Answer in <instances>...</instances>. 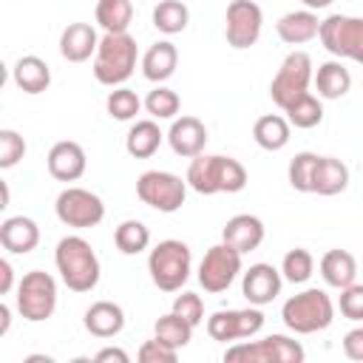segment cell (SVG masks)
<instances>
[{
	"label": "cell",
	"mask_w": 363,
	"mask_h": 363,
	"mask_svg": "<svg viewBox=\"0 0 363 363\" xmlns=\"http://www.w3.org/2000/svg\"><path fill=\"white\" fill-rule=\"evenodd\" d=\"M187 187L201 193V196H216V193H241L247 187V167L221 153H199L190 159L187 167Z\"/></svg>",
	"instance_id": "obj_1"
},
{
	"label": "cell",
	"mask_w": 363,
	"mask_h": 363,
	"mask_svg": "<svg viewBox=\"0 0 363 363\" xmlns=\"http://www.w3.org/2000/svg\"><path fill=\"white\" fill-rule=\"evenodd\" d=\"M54 264H57L60 281L71 292H91L99 284V275H102L99 255L82 235L60 238L57 250H54Z\"/></svg>",
	"instance_id": "obj_2"
},
{
	"label": "cell",
	"mask_w": 363,
	"mask_h": 363,
	"mask_svg": "<svg viewBox=\"0 0 363 363\" xmlns=\"http://www.w3.org/2000/svg\"><path fill=\"white\" fill-rule=\"evenodd\" d=\"M136 62H139V48L128 31L125 34H102L91 71L99 85L119 88L133 77Z\"/></svg>",
	"instance_id": "obj_3"
},
{
	"label": "cell",
	"mask_w": 363,
	"mask_h": 363,
	"mask_svg": "<svg viewBox=\"0 0 363 363\" xmlns=\"http://www.w3.org/2000/svg\"><path fill=\"white\" fill-rule=\"evenodd\" d=\"M281 320L295 335H315V332H323V329L332 326L335 303H332V298L323 289L309 286V289L295 292L292 298L284 301Z\"/></svg>",
	"instance_id": "obj_4"
},
{
	"label": "cell",
	"mask_w": 363,
	"mask_h": 363,
	"mask_svg": "<svg viewBox=\"0 0 363 363\" xmlns=\"http://www.w3.org/2000/svg\"><path fill=\"white\" fill-rule=\"evenodd\" d=\"M193 269V252L184 241L179 238H164L159 241L150 255H147V272L156 289L162 292H179Z\"/></svg>",
	"instance_id": "obj_5"
},
{
	"label": "cell",
	"mask_w": 363,
	"mask_h": 363,
	"mask_svg": "<svg viewBox=\"0 0 363 363\" xmlns=\"http://www.w3.org/2000/svg\"><path fill=\"white\" fill-rule=\"evenodd\" d=\"M306 352L286 335H267L261 340H241L224 352L227 363H303Z\"/></svg>",
	"instance_id": "obj_6"
},
{
	"label": "cell",
	"mask_w": 363,
	"mask_h": 363,
	"mask_svg": "<svg viewBox=\"0 0 363 363\" xmlns=\"http://www.w3.org/2000/svg\"><path fill=\"white\" fill-rule=\"evenodd\" d=\"M17 312L28 323H43L57 309V281L43 269H31L17 284Z\"/></svg>",
	"instance_id": "obj_7"
},
{
	"label": "cell",
	"mask_w": 363,
	"mask_h": 363,
	"mask_svg": "<svg viewBox=\"0 0 363 363\" xmlns=\"http://www.w3.org/2000/svg\"><path fill=\"white\" fill-rule=\"evenodd\" d=\"M318 37L335 60H352L363 65V17L329 14L326 20H320Z\"/></svg>",
	"instance_id": "obj_8"
},
{
	"label": "cell",
	"mask_w": 363,
	"mask_h": 363,
	"mask_svg": "<svg viewBox=\"0 0 363 363\" xmlns=\"http://www.w3.org/2000/svg\"><path fill=\"white\" fill-rule=\"evenodd\" d=\"M312 57L306 51H289L284 57V62L278 65L272 82H269V96L272 102L284 111L286 105H292L298 96L309 94V85H312Z\"/></svg>",
	"instance_id": "obj_9"
},
{
	"label": "cell",
	"mask_w": 363,
	"mask_h": 363,
	"mask_svg": "<svg viewBox=\"0 0 363 363\" xmlns=\"http://www.w3.org/2000/svg\"><path fill=\"white\" fill-rule=\"evenodd\" d=\"M136 196L159 213H176L187 199V179L182 182V176L170 170H145L136 179Z\"/></svg>",
	"instance_id": "obj_10"
},
{
	"label": "cell",
	"mask_w": 363,
	"mask_h": 363,
	"mask_svg": "<svg viewBox=\"0 0 363 363\" xmlns=\"http://www.w3.org/2000/svg\"><path fill=\"white\" fill-rule=\"evenodd\" d=\"M54 213L65 227L88 230L105 218V201L85 187H65L54 199Z\"/></svg>",
	"instance_id": "obj_11"
},
{
	"label": "cell",
	"mask_w": 363,
	"mask_h": 363,
	"mask_svg": "<svg viewBox=\"0 0 363 363\" xmlns=\"http://www.w3.org/2000/svg\"><path fill=\"white\" fill-rule=\"evenodd\" d=\"M241 252L233 250L230 244H213L204 258L199 261V284L204 292H227L233 286V281L241 275Z\"/></svg>",
	"instance_id": "obj_12"
},
{
	"label": "cell",
	"mask_w": 363,
	"mask_h": 363,
	"mask_svg": "<svg viewBox=\"0 0 363 363\" xmlns=\"http://www.w3.org/2000/svg\"><path fill=\"white\" fill-rule=\"evenodd\" d=\"M264 28V11L255 0H230L224 14V37L235 51L252 48Z\"/></svg>",
	"instance_id": "obj_13"
},
{
	"label": "cell",
	"mask_w": 363,
	"mask_h": 363,
	"mask_svg": "<svg viewBox=\"0 0 363 363\" xmlns=\"http://www.w3.org/2000/svg\"><path fill=\"white\" fill-rule=\"evenodd\" d=\"M261 329H264V312L261 306L252 303L247 309H218L207 318V335L218 343L255 337Z\"/></svg>",
	"instance_id": "obj_14"
},
{
	"label": "cell",
	"mask_w": 363,
	"mask_h": 363,
	"mask_svg": "<svg viewBox=\"0 0 363 363\" xmlns=\"http://www.w3.org/2000/svg\"><path fill=\"white\" fill-rule=\"evenodd\" d=\"M284 286V275L281 269H275L272 264H250V269L241 272V295L252 303V306H267L281 295Z\"/></svg>",
	"instance_id": "obj_15"
},
{
	"label": "cell",
	"mask_w": 363,
	"mask_h": 363,
	"mask_svg": "<svg viewBox=\"0 0 363 363\" xmlns=\"http://www.w3.org/2000/svg\"><path fill=\"white\" fill-rule=\"evenodd\" d=\"M45 167H48V173L57 182H77V179L85 176L88 156H85V150H82L79 142L62 139V142L51 145V150L45 156Z\"/></svg>",
	"instance_id": "obj_16"
},
{
	"label": "cell",
	"mask_w": 363,
	"mask_h": 363,
	"mask_svg": "<svg viewBox=\"0 0 363 363\" xmlns=\"http://www.w3.org/2000/svg\"><path fill=\"white\" fill-rule=\"evenodd\" d=\"M170 150L182 159H193L199 153H204V145H207V128L199 116H176L170 130L164 133Z\"/></svg>",
	"instance_id": "obj_17"
},
{
	"label": "cell",
	"mask_w": 363,
	"mask_h": 363,
	"mask_svg": "<svg viewBox=\"0 0 363 363\" xmlns=\"http://www.w3.org/2000/svg\"><path fill=\"white\" fill-rule=\"evenodd\" d=\"M264 235H267V227L252 213H238V216L227 218V224L221 230V241L230 244L233 250H238L241 255L258 250L264 244Z\"/></svg>",
	"instance_id": "obj_18"
},
{
	"label": "cell",
	"mask_w": 363,
	"mask_h": 363,
	"mask_svg": "<svg viewBox=\"0 0 363 363\" xmlns=\"http://www.w3.org/2000/svg\"><path fill=\"white\" fill-rule=\"evenodd\" d=\"M99 34L91 23H68L60 34V54L68 62H85L96 54Z\"/></svg>",
	"instance_id": "obj_19"
},
{
	"label": "cell",
	"mask_w": 363,
	"mask_h": 363,
	"mask_svg": "<svg viewBox=\"0 0 363 363\" xmlns=\"http://www.w3.org/2000/svg\"><path fill=\"white\" fill-rule=\"evenodd\" d=\"M82 326H85L88 335H94L99 340L116 337L125 329V309L119 303H113V301H94L85 309Z\"/></svg>",
	"instance_id": "obj_20"
},
{
	"label": "cell",
	"mask_w": 363,
	"mask_h": 363,
	"mask_svg": "<svg viewBox=\"0 0 363 363\" xmlns=\"http://www.w3.org/2000/svg\"><path fill=\"white\" fill-rule=\"evenodd\" d=\"M0 244L11 255H28L40 244V227L28 216H9L0 224Z\"/></svg>",
	"instance_id": "obj_21"
},
{
	"label": "cell",
	"mask_w": 363,
	"mask_h": 363,
	"mask_svg": "<svg viewBox=\"0 0 363 363\" xmlns=\"http://www.w3.org/2000/svg\"><path fill=\"white\" fill-rule=\"evenodd\" d=\"M139 65H142V77H145L147 82L162 85V82H167V79L176 74V68H179V48H176L170 40H159V43H153V45L142 54Z\"/></svg>",
	"instance_id": "obj_22"
},
{
	"label": "cell",
	"mask_w": 363,
	"mask_h": 363,
	"mask_svg": "<svg viewBox=\"0 0 363 363\" xmlns=\"http://www.w3.org/2000/svg\"><path fill=\"white\" fill-rule=\"evenodd\" d=\"M275 31L281 37V43L286 45H303L309 40L318 37L320 31V20L312 9H298V11H286L278 23H275Z\"/></svg>",
	"instance_id": "obj_23"
},
{
	"label": "cell",
	"mask_w": 363,
	"mask_h": 363,
	"mask_svg": "<svg viewBox=\"0 0 363 363\" xmlns=\"http://www.w3.org/2000/svg\"><path fill=\"white\" fill-rule=\"evenodd\" d=\"M11 79H14V85H17L23 94L37 96V94L48 91V85H51V68H48V62H45L43 57L26 54V57H20V60L11 65Z\"/></svg>",
	"instance_id": "obj_24"
},
{
	"label": "cell",
	"mask_w": 363,
	"mask_h": 363,
	"mask_svg": "<svg viewBox=\"0 0 363 363\" xmlns=\"http://www.w3.org/2000/svg\"><path fill=\"white\" fill-rule=\"evenodd\" d=\"M349 187V167L335 156H318L312 173V193L318 196H337Z\"/></svg>",
	"instance_id": "obj_25"
},
{
	"label": "cell",
	"mask_w": 363,
	"mask_h": 363,
	"mask_svg": "<svg viewBox=\"0 0 363 363\" xmlns=\"http://www.w3.org/2000/svg\"><path fill=\"white\" fill-rule=\"evenodd\" d=\"M312 82H315V91L320 99H340L352 88V74L340 60H329V62L318 65Z\"/></svg>",
	"instance_id": "obj_26"
},
{
	"label": "cell",
	"mask_w": 363,
	"mask_h": 363,
	"mask_svg": "<svg viewBox=\"0 0 363 363\" xmlns=\"http://www.w3.org/2000/svg\"><path fill=\"white\" fill-rule=\"evenodd\" d=\"M289 133H292V125L286 116L281 113H264L255 119L252 125V139L258 147L275 153V150H284L289 145Z\"/></svg>",
	"instance_id": "obj_27"
},
{
	"label": "cell",
	"mask_w": 363,
	"mask_h": 363,
	"mask_svg": "<svg viewBox=\"0 0 363 363\" xmlns=\"http://www.w3.org/2000/svg\"><path fill=\"white\" fill-rule=\"evenodd\" d=\"M162 139H164V133L156 119H136L125 136V150L133 159H150L162 147Z\"/></svg>",
	"instance_id": "obj_28"
},
{
	"label": "cell",
	"mask_w": 363,
	"mask_h": 363,
	"mask_svg": "<svg viewBox=\"0 0 363 363\" xmlns=\"http://www.w3.org/2000/svg\"><path fill=\"white\" fill-rule=\"evenodd\" d=\"M318 269H320V278L326 281V286H335V289H343V286L354 284V278H357V261L346 250L323 252Z\"/></svg>",
	"instance_id": "obj_29"
},
{
	"label": "cell",
	"mask_w": 363,
	"mask_h": 363,
	"mask_svg": "<svg viewBox=\"0 0 363 363\" xmlns=\"http://www.w3.org/2000/svg\"><path fill=\"white\" fill-rule=\"evenodd\" d=\"M94 17L105 34H125L133 23V3L130 0H96Z\"/></svg>",
	"instance_id": "obj_30"
},
{
	"label": "cell",
	"mask_w": 363,
	"mask_h": 363,
	"mask_svg": "<svg viewBox=\"0 0 363 363\" xmlns=\"http://www.w3.org/2000/svg\"><path fill=\"white\" fill-rule=\"evenodd\" d=\"M193 323L184 320L182 315H176L173 309L167 315H159L156 323H153V337H159L162 343L173 346V349H184L190 340H193Z\"/></svg>",
	"instance_id": "obj_31"
},
{
	"label": "cell",
	"mask_w": 363,
	"mask_h": 363,
	"mask_svg": "<svg viewBox=\"0 0 363 363\" xmlns=\"http://www.w3.org/2000/svg\"><path fill=\"white\" fill-rule=\"evenodd\" d=\"M190 23V9L182 0H159V6L153 9V28L173 37L182 34Z\"/></svg>",
	"instance_id": "obj_32"
},
{
	"label": "cell",
	"mask_w": 363,
	"mask_h": 363,
	"mask_svg": "<svg viewBox=\"0 0 363 363\" xmlns=\"http://www.w3.org/2000/svg\"><path fill=\"white\" fill-rule=\"evenodd\" d=\"M284 113H286V119H289L292 128L309 130V128H318V125L323 122V102H320V96H315V94H303V96H298L292 105H286Z\"/></svg>",
	"instance_id": "obj_33"
},
{
	"label": "cell",
	"mask_w": 363,
	"mask_h": 363,
	"mask_svg": "<svg viewBox=\"0 0 363 363\" xmlns=\"http://www.w3.org/2000/svg\"><path fill=\"white\" fill-rule=\"evenodd\" d=\"M113 244L122 255H139L150 247V230L136 218H125L113 230Z\"/></svg>",
	"instance_id": "obj_34"
},
{
	"label": "cell",
	"mask_w": 363,
	"mask_h": 363,
	"mask_svg": "<svg viewBox=\"0 0 363 363\" xmlns=\"http://www.w3.org/2000/svg\"><path fill=\"white\" fill-rule=\"evenodd\" d=\"M142 108H145V102H142L139 94H136L133 88H128V85L113 88V91L108 94V99H105V111H108V116L116 119V122H130V119H136V113H139Z\"/></svg>",
	"instance_id": "obj_35"
},
{
	"label": "cell",
	"mask_w": 363,
	"mask_h": 363,
	"mask_svg": "<svg viewBox=\"0 0 363 363\" xmlns=\"http://www.w3.org/2000/svg\"><path fill=\"white\" fill-rule=\"evenodd\" d=\"M179 108H182V99H179V94L173 91V88H167V85H156L147 96H145V111L150 113V119H176V113H179Z\"/></svg>",
	"instance_id": "obj_36"
},
{
	"label": "cell",
	"mask_w": 363,
	"mask_h": 363,
	"mask_svg": "<svg viewBox=\"0 0 363 363\" xmlns=\"http://www.w3.org/2000/svg\"><path fill=\"white\" fill-rule=\"evenodd\" d=\"M312 272H315V258H312V252L303 250V247L289 250V252L284 255V261H281V275H284V281H289V284H306V281L312 278Z\"/></svg>",
	"instance_id": "obj_37"
},
{
	"label": "cell",
	"mask_w": 363,
	"mask_h": 363,
	"mask_svg": "<svg viewBox=\"0 0 363 363\" xmlns=\"http://www.w3.org/2000/svg\"><path fill=\"white\" fill-rule=\"evenodd\" d=\"M315 162H318V153L312 150H301L292 156L289 167H286V179L292 184V190L298 193H312V173H315Z\"/></svg>",
	"instance_id": "obj_38"
},
{
	"label": "cell",
	"mask_w": 363,
	"mask_h": 363,
	"mask_svg": "<svg viewBox=\"0 0 363 363\" xmlns=\"http://www.w3.org/2000/svg\"><path fill=\"white\" fill-rule=\"evenodd\" d=\"M23 156H26V139H23L17 130L3 128V130H0V167L9 170V167H14Z\"/></svg>",
	"instance_id": "obj_39"
},
{
	"label": "cell",
	"mask_w": 363,
	"mask_h": 363,
	"mask_svg": "<svg viewBox=\"0 0 363 363\" xmlns=\"http://www.w3.org/2000/svg\"><path fill=\"white\" fill-rule=\"evenodd\" d=\"M337 309L349 320H363V284H349L340 289Z\"/></svg>",
	"instance_id": "obj_40"
},
{
	"label": "cell",
	"mask_w": 363,
	"mask_h": 363,
	"mask_svg": "<svg viewBox=\"0 0 363 363\" xmlns=\"http://www.w3.org/2000/svg\"><path fill=\"white\" fill-rule=\"evenodd\" d=\"M173 312L182 315L184 320H190L193 326H199L204 320V301L196 292H182L173 298Z\"/></svg>",
	"instance_id": "obj_41"
},
{
	"label": "cell",
	"mask_w": 363,
	"mask_h": 363,
	"mask_svg": "<svg viewBox=\"0 0 363 363\" xmlns=\"http://www.w3.org/2000/svg\"><path fill=\"white\" fill-rule=\"evenodd\" d=\"M136 357H139L142 363H176V360H179V349H173V346L162 343L159 337H153V340H145V343L139 346Z\"/></svg>",
	"instance_id": "obj_42"
},
{
	"label": "cell",
	"mask_w": 363,
	"mask_h": 363,
	"mask_svg": "<svg viewBox=\"0 0 363 363\" xmlns=\"http://www.w3.org/2000/svg\"><path fill=\"white\" fill-rule=\"evenodd\" d=\"M343 354L349 360H357L363 363V326H354L343 335Z\"/></svg>",
	"instance_id": "obj_43"
},
{
	"label": "cell",
	"mask_w": 363,
	"mask_h": 363,
	"mask_svg": "<svg viewBox=\"0 0 363 363\" xmlns=\"http://www.w3.org/2000/svg\"><path fill=\"white\" fill-rule=\"evenodd\" d=\"M94 360H96V363H108V360L128 363V360H130V354H128L125 349H119V346H105V349H99V352L94 354Z\"/></svg>",
	"instance_id": "obj_44"
},
{
	"label": "cell",
	"mask_w": 363,
	"mask_h": 363,
	"mask_svg": "<svg viewBox=\"0 0 363 363\" xmlns=\"http://www.w3.org/2000/svg\"><path fill=\"white\" fill-rule=\"evenodd\" d=\"M14 289V267L9 258H0V295H9Z\"/></svg>",
	"instance_id": "obj_45"
},
{
	"label": "cell",
	"mask_w": 363,
	"mask_h": 363,
	"mask_svg": "<svg viewBox=\"0 0 363 363\" xmlns=\"http://www.w3.org/2000/svg\"><path fill=\"white\" fill-rule=\"evenodd\" d=\"M9 326H11V306L0 303V337L9 332Z\"/></svg>",
	"instance_id": "obj_46"
},
{
	"label": "cell",
	"mask_w": 363,
	"mask_h": 363,
	"mask_svg": "<svg viewBox=\"0 0 363 363\" xmlns=\"http://www.w3.org/2000/svg\"><path fill=\"white\" fill-rule=\"evenodd\" d=\"M306 9H312V11H320V9H329L335 0H301Z\"/></svg>",
	"instance_id": "obj_47"
},
{
	"label": "cell",
	"mask_w": 363,
	"mask_h": 363,
	"mask_svg": "<svg viewBox=\"0 0 363 363\" xmlns=\"http://www.w3.org/2000/svg\"><path fill=\"white\" fill-rule=\"evenodd\" d=\"M0 190H3V201H0V207H9V184L0 182Z\"/></svg>",
	"instance_id": "obj_48"
}]
</instances>
